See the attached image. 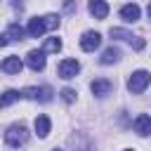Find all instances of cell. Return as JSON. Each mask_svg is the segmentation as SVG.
Returning a JSON list of instances; mask_svg holds the SVG:
<instances>
[{"mask_svg": "<svg viewBox=\"0 0 151 151\" xmlns=\"http://www.w3.org/2000/svg\"><path fill=\"white\" fill-rule=\"evenodd\" d=\"M5 142H7V146H12V149L24 146V144L28 142V130H26V125H24V123L9 125L7 132H5Z\"/></svg>", "mask_w": 151, "mask_h": 151, "instance_id": "cell-1", "label": "cell"}, {"mask_svg": "<svg viewBox=\"0 0 151 151\" xmlns=\"http://www.w3.org/2000/svg\"><path fill=\"white\" fill-rule=\"evenodd\" d=\"M149 83H151V73L149 71H134L130 76V80H127V90L134 92V94H142L149 87Z\"/></svg>", "mask_w": 151, "mask_h": 151, "instance_id": "cell-2", "label": "cell"}, {"mask_svg": "<svg viewBox=\"0 0 151 151\" xmlns=\"http://www.w3.org/2000/svg\"><path fill=\"white\" fill-rule=\"evenodd\" d=\"M19 94L26 97V99H35V101H50L52 99V87H47V85H42V87H24Z\"/></svg>", "mask_w": 151, "mask_h": 151, "instance_id": "cell-3", "label": "cell"}, {"mask_svg": "<svg viewBox=\"0 0 151 151\" xmlns=\"http://www.w3.org/2000/svg\"><path fill=\"white\" fill-rule=\"evenodd\" d=\"M99 42H101V35H99L97 31H85L83 38H80V47H83L85 52H94V50L99 47Z\"/></svg>", "mask_w": 151, "mask_h": 151, "instance_id": "cell-4", "label": "cell"}, {"mask_svg": "<svg viewBox=\"0 0 151 151\" xmlns=\"http://www.w3.org/2000/svg\"><path fill=\"white\" fill-rule=\"evenodd\" d=\"M78 71H80V64H78L76 59H64V61L59 64V78H64V80L76 78Z\"/></svg>", "mask_w": 151, "mask_h": 151, "instance_id": "cell-5", "label": "cell"}, {"mask_svg": "<svg viewBox=\"0 0 151 151\" xmlns=\"http://www.w3.org/2000/svg\"><path fill=\"white\" fill-rule=\"evenodd\" d=\"M90 90H92V94H94V97H106V94H111L113 83H111V80H106V78H97V80H92V83H90Z\"/></svg>", "mask_w": 151, "mask_h": 151, "instance_id": "cell-6", "label": "cell"}, {"mask_svg": "<svg viewBox=\"0 0 151 151\" xmlns=\"http://www.w3.org/2000/svg\"><path fill=\"white\" fill-rule=\"evenodd\" d=\"M26 64H28V68H33V71H42V68H45V52H42V50H31V52L26 54Z\"/></svg>", "mask_w": 151, "mask_h": 151, "instance_id": "cell-7", "label": "cell"}, {"mask_svg": "<svg viewBox=\"0 0 151 151\" xmlns=\"http://www.w3.org/2000/svg\"><path fill=\"white\" fill-rule=\"evenodd\" d=\"M139 14H142V9H139L137 2H130V5H123V7H120V17H123V21H127V24L139 21Z\"/></svg>", "mask_w": 151, "mask_h": 151, "instance_id": "cell-8", "label": "cell"}, {"mask_svg": "<svg viewBox=\"0 0 151 151\" xmlns=\"http://www.w3.org/2000/svg\"><path fill=\"white\" fill-rule=\"evenodd\" d=\"M134 132H137L139 137H146V134H151V116H146V113H139V116L134 118Z\"/></svg>", "mask_w": 151, "mask_h": 151, "instance_id": "cell-9", "label": "cell"}, {"mask_svg": "<svg viewBox=\"0 0 151 151\" xmlns=\"http://www.w3.org/2000/svg\"><path fill=\"white\" fill-rule=\"evenodd\" d=\"M45 31H47V28H45V21H42V17H33V19H28L26 33H28L31 38H40Z\"/></svg>", "mask_w": 151, "mask_h": 151, "instance_id": "cell-10", "label": "cell"}, {"mask_svg": "<svg viewBox=\"0 0 151 151\" xmlns=\"http://www.w3.org/2000/svg\"><path fill=\"white\" fill-rule=\"evenodd\" d=\"M87 9H90V14H92L94 19H106V14H109V5H106L104 0H92V2L87 5Z\"/></svg>", "mask_w": 151, "mask_h": 151, "instance_id": "cell-11", "label": "cell"}, {"mask_svg": "<svg viewBox=\"0 0 151 151\" xmlns=\"http://www.w3.org/2000/svg\"><path fill=\"white\" fill-rule=\"evenodd\" d=\"M0 68L5 71V73H21V68H24V61L19 59V57H7L2 64H0Z\"/></svg>", "mask_w": 151, "mask_h": 151, "instance_id": "cell-12", "label": "cell"}, {"mask_svg": "<svg viewBox=\"0 0 151 151\" xmlns=\"http://www.w3.org/2000/svg\"><path fill=\"white\" fill-rule=\"evenodd\" d=\"M50 127H52V123H50L47 116H38L35 118V132H38V137H47L50 134Z\"/></svg>", "mask_w": 151, "mask_h": 151, "instance_id": "cell-13", "label": "cell"}, {"mask_svg": "<svg viewBox=\"0 0 151 151\" xmlns=\"http://www.w3.org/2000/svg\"><path fill=\"white\" fill-rule=\"evenodd\" d=\"M17 99H21L19 90H7V92H2V94H0V109H7V106L14 104Z\"/></svg>", "mask_w": 151, "mask_h": 151, "instance_id": "cell-14", "label": "cell"}, {"mask_svg": "<svg viewBox=\"0 0 151 151\" xmlns=\"http://www.w3.org/2000/svg\"><path fill=\"white\" fill-rule=\"evenodd\" d=\"M118 57H120V50L118 47H106L104 54L99 57V61L101 64H113V61H118Z\"/></svg>", "mask_w": 151, "mask_h": 151, "instance_id": "cell-15", "label": "cell"}, {"mask_svg": "<svg viewBox=\"0 0 151 151\" xmlns=\"http://www.w3.org/2000/svg\"><path fill=\"white\" fill-rule=\"evenodd\" d=\"M24 35H26V31L19 26V24H9V28H7V38H12V40H24Z\"/></svg>", "mask_w": 151, "mask_h": 151, "instance_id": "cell-16", "label": "cell"}, {"mask_svg": "<svg viewBox=\"0 0 151 151\" xmlns=\"http://www.w3.org/2000/svg\"><path fill=\"white\" fill-rule=\"evenodd\" d=\"M59 50H61V40H59V38H47L42 52H59Z\"/></svg>", "mask_w": 151, "mask_h": 151, "instance_id": "cell-17", "label": "cell"}, {"mask_svg": "<svg viewBox=\"0 0 151 151\" xmlns=\"http://www.w3.org/2000/svg\"><path fill=\"white\" fill-rule=\"evenodd\" d=\"M109 33H111V38H118V40H130L132 38V33L125 31V28H111Z\"/></svg>", "mask_w": 151, "mask_h": 151, "instance_id": "cell-18", "label": "cell"}, {"mask_svg": "<svg viewBox=\"0 0 151 151\" xmlns=\"http://www.w3.org/2000/svg\"><path fill=\"white\" fill-rule=\"evenodd\" d=\"M42 21H45V28H57L59 26V17H54V14H47V17H42Z\"/></svg>", "mask_w": 151, "mask_h": 151, "instance_id": "cell-19", "label": "cell"}, {"mask_svg": "<svg viewBox=\"0 0 151 151\" xmlns=\"http://www.w3.org/2000/svg\"><path fill=\"white\" fill-rule=\"evenodd\" d=\"M59 94H61V99H64L66 104H71V101H76V90H71V87H64V90H61Z\"/></svg>", "mask_w": 151, "mask_h": 151, "instance_id": "cell-20", "label": "cell"}, {"mask_svg": "<svg viewBox=\"0 0 151 151\" xmlns=\"http://www.w3.org/2000/svg\"><path fill=\"white\" fill-rule=\"evenodd\" d=\"M7 42H9V40H7V35H0V47H5Z\"/></svg>", "mask_w": 151, "mask_h": 151, "instance_id": "cell-21", "label": "cell"}, {"mask_svg": "<svg viewBox=\"0 0 151 151\" xmlns=\"http://www.w3.org/2000/svg\"><path fill=\"white\" fill-rule=\"evenodd\" d=\"M149 19H151V5H149Z\"/></svg>", "mask_w": 151, "mask_h": 151, "instance_id": "cell-22", "label": "cell"}, {"mask_svg": "<svg viewBox=\"0 0 151 151\" xmlns=\"http://www.w3.org/2000/svg\"><path fill=\"white\" fill-rule=\"evenodd\" d=\"M125 151H134V149H125Z\"/></svg>", "mask_w": 151, "mask_h": 151, "instance_id": "cell-23", "label": "cell"}, {"mask_svg": "<svg viewBox=\"0 0 151 151\" xmlns=\"http://www.w3.org/2000/svg\"><path fill=\"white\" fill-rule=\"evenodd\" d=\"M52 151H61V149H52Z\"/></svg>", "mask_w": 151, "mask_h": 151, "instance_id": "cell-24", "label": "cell"}]
</instances>
